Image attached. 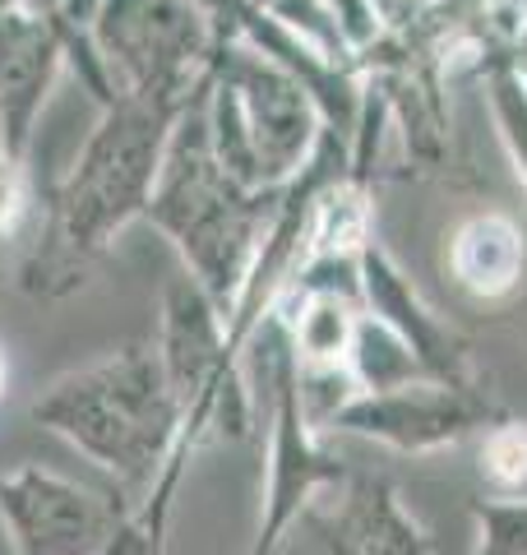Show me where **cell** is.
<instances>
[{"mask_svg": "<svg viewBox=\"0 0 527 555\" xmlns=\"http://www.w3.org/2000/svg\"><path fill=\"white\" fill-rule=\"evenodd\" d=\"M481 416V408H472L463 389L435 385L421 379L408 389H389V393H357L333 412V430L361 440H380L398 449V454H426V449H445L453 440H463L472 422Z\"/></svg>", "mask_w": 527, "mask_h": 555, "instance_id": "9", "label": "cell"}, {"mask_svg": "<svg viewBox=\"0 0 527 555\" xmlns=\"http://www.w3.org/2000/svg\"><path fill=\"white\" fill-rule=\"evenodd\" d=\"M481 467L500 486H518L527 477V430L523 426H504L486 440L481 449Z\"/></svg>", "mask_w": 527, "mask_h": 555, "instance_id": "19", "label": "cell"}, {"mask_svg": "<svg viewBox=\"0 0 527 555\" xmlns=\"http://www.w3.org/2000/svg\"><path fill=\"white\" fill-rule=\"evenodd\" d=\"M347 375L357 393H389V389H408L430 379L426 366L412 357V347L375 315H361L357 324V338H351V352H347Z\"/></svg>", "mask_w": 527, "mask_h": 555, "instance_id": "14", "label": "cell"}, {"mask_svg": "<svg viewBox=\"0 0 527 555\" xmlns=\"http://www.w3.org/2000/svg\"><path fill=\"white\" fill-rule=\"evenodd\" d=\"M33 204H38V185H33L28 158L0 149V246L20 236V228L33 214Z\"/></svg>", "mask_w": 527, "mask_h": 555, "instance_id": "17", "label": "cell"}, {"mask_svg": "<svg viewBox=\"0 0 527 555\" xmlns=\"http://www.w3.org/2000/svg\"><path fill=\"white\" fill-rule=\"evenodd\" d=\"M5 385H10V361H5V352H0V398H5Z\"/></svg>", "mask_w": 527, "mask_h": 555, "instance_id": "21", "label": "cell"}, {"mask_svg": "<svg viewBox=\"0 0 527 555\" xmlns=\"http://www.w3.org/2000/svg\"><path fill=\"white\" fill-rule=\"evenodd\" d=\"M204 449V436L200 430H190L181 426V444H176V454L167 459V467L157 473L153 481V491L139 500V509H144V551L139 555H167V528H171V509H176V491H181V477H185V467L195 463V454Z\"/></svg>", "mask_w": 527, "mask_h": 555, "instance_id": "15", "label": "cell"}, {"mask_svg": "<svg viewBox=\"0 0 527 555\" xmlns=\"http://www.w3.org/2000/svg\"><path fill=\"white\" fill-rule=\"evenodd\" d=\"M527 264L523 232L509 214H477L463 222V232L453 236L449 269L459 278V287H467L472 297H504L518 287Z\"/></svg>", "mask_w": 527, "mask_h": 555, "instance_id": "13", "label": "cell"}, {"mask_svg": "<svg viewBox=\"0 0 527 555\" xmlns=\"http://www.w3.org/2000/svg\"><path fill=\"white\" fill-rule=\"evenodd\" d=\"M134 505L65 473L20 463L0 473V528L10 555H102Z\"/></svg>", "mask_w": 527, "mask_h": 555, "instance_id": "7", "label": "cell"}, {"mask_svg": "<svg viewBox=\"0 0 527 555\" xmlns=\"http://www.w3.org/2000/svg\"><path fill=\"white\" fill-rule=\"evenodd\" d=\"M153 347H157V361H163L167 389L185 416L204 403L208 389H214L227 371L241 366L227 310L208 297L185 269H176L163 283Z\"/></svg>", "mask_w": 527, "mask_h": 555, "instance_id": "8", "label": "cell"}, {"mask_svg": "<svg viewBox=\"0 0 527 555\" xmlns=\"http://www.w3.org/2000/svg\"><path fill=\"white\" fill-rule=\"evenodd\" d=\"M0 149H5V116H0Z\"/></svg>", "mask_w": 527, "mask_h": 555, "instance_id": "23", "label": "cell"}, {"mask_svg": "<svg viewBox=\"0 0 527 555\" xmlns=\"http://www.w3.org/2000/svg\"><path fill=\"white\" fill-rule=\"evenodd\" d=\"M144 532H149V524H144V509H130V518H126V528L116 532V542L102 551V555H139L144 551Z\"/></svg>", "mask_w": 527, "mask_h": 555, "instance_id": "20", "label": "cell"}, {"mask_svg": "<svg viewBox=\"0 0 527 555\" xmlns=\"http://www.w3.org/2000/svg\"><path fill=\"white\" fill-rule=\"evenodd\" d=\"M28 416L93 463L126 505H139L153 491L157 473L181 444L185 422L153 338L126 343L56 375L28 403Z\"/></svg>", "mask_w": 527, "mask_h": 555, "instance_id": "2", "label": "cell"}, {"mask_svg": "<svg viewBox=\"0 0 527 555\" xmlns=\"http://www.w3.org/2000/svg\"><path fill=\"white\" fill-rule=\"evenodd\" d=\"M185 107L139 93H116L107 107H98L75 163L51 185L42 232L20 264V287L28 297H69L83 287L88 269L107 259L120 232L144 222L167 139Z\"/></svg>", "mask_w": 527, "mask_h": 555, "instance_id": "1", "label": "cell"}, {"mask_svg": "<svg viewBox=\"0 0 527 555\" xmlns=\"http://www.w3.org/2000/svg\"><path fill=\"white\" fill-rule=\"evenodd\" d=\"M28 5H38V0H0V10H28Z\"/></svg>", "mask_w": 527, "mask_h": 555, "instance_id": "22", "label": "cell"}, {"mask_svg": "<svg viewBox=\"0 0 527 555\" xmlns=\"http://www.w3.org/2000/svg\"><path fill=\"white\" fill-rule=\"evenodd\" d=\"M204 89L190 98V107L181 112L167 139V158H163V171H157L144 222L171 241L181 269L232 320V310L245 292V278H250L264 236H269L278 190L241 185L218 163L214 144H208Z\"/></svg>", "mask_w": 527, "mask_h": 555, "instance_id": "3", "label": "cell"}, {"mask_svg": "<svg viewBox=\"0 0 527 555\" xmlns=\"http://www.w3.org/2000/svg\"><path fill=\"white\" fill-rule=\"evenodd\" d=\"M314 555H426V532L380 477H343L333 505L310 514Z\"/></svg>", "mask_w": 527, "mask_h": 555, "instance_id": "11", "label": "cell"}, {"mask_svg": "<svg viewBox=\"0 0 527 555\" xmlns=\"http://www.w3.org/2000/svg\"><path fill=\"white\" fill-rule=\"evenodd\" d=\"M65 75V47L56 24L38 5L0 10V116H5V149L28 158L38 139L42 112Z\"/></svg>", "mask_w": 527, "mask_h": 555, "instance_id": "10", "label": "cell"}, {"mask_svg": "<svg viewBox=\"0 0 527 555\" xmlns=\"http://www.w3.org/2000/svg\"><path fill=\"white\" fill-rule=\"evenodd\" d=\"M477 555H527V500H481Z\"/></svg>", "mask_w": 527, "mask_h": 555, "instance_id": "16", "label": "cell"}, {"mask_svg": "<svg viewBox=\"0 0 527 555\" xmlns=\"http://www.w3.org/2000/svg\"><path fill=\"white\" fill-rule=\"evenodd\" d=\"M93 47L116 93L185 107L222 47V24L204 0H98Z\"/></svg>", "mask_w": 527, "mask_h": 555, "instance_id": "5", "label": "cell"}, {"mask_svg": "<svg viewBox=\"0 0 527 555\" xmlns=\"http://www.w3.org/2000/svg\"><path fill=\"white\" fill-rule=\"evenodd\" d=\"M259 334L269 338V477H264V514L259 528L250 537L245 555H278L283 537L296 528V518H306L314 495L324 486L343 481V463H333L329 449L314 440L320 430L310 426V416L301 408V389H296V357L287 343L283 315L269 310L259 324Z\"/></svg>", "mask_w": 527, "mask_h": 555, "instance_id": "6", "label": "cell"}, {"mask_svg": "<svg viewBox=\"0 0 527 555\" xmlns=\"http://www.w3.org/2000/svg\"><path fill=\"white\" fill-rule=\"evenodd\" d=\"M204 120L218 163L250 190H283L324 139L306 83L232 33L208 69Z\"/></svg>", "mask_w": 527, "mask_h": 555, "instance_id": "4", "label": "cell"}, {"mask_svg": "<svg viewBox=\"0 0 527 555\" xmlns=\"http://www.w3.org/2000/svg\"><path fill=\"white\" fill-rule=\"evenodd\" d=\"M357 283H361V306L412 347V357L426 366V375L435 379V385L459 389L463 366H467L463 347L453 343L449 328L416 301L408 278L398 273V264L375 246V241H365L361 255H357Z\"/></svg>", "mask_w": 527, "mask_h": 555, "instance_id": "12", "label": "cell"}, {"mask_svg": "<svg viewBox=\"0 0 527 555\" xmlns=\"http://www.w3.org/2000/svg\"><path fill=\"white\" fill-rule=\"evenodd\" d=\"M490 93H496V112H500L509 149H514V158H518V171L527 177V79L514 75V69H496Z\"/></svg>", "mask_w": 527, "mask_h": 555, "instance_id": "18", "label": "cell"}]
</instances>
